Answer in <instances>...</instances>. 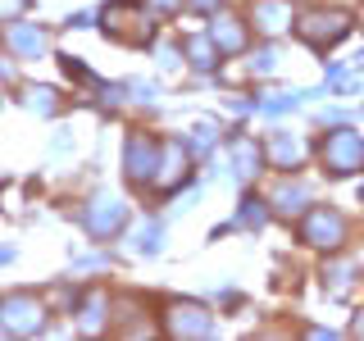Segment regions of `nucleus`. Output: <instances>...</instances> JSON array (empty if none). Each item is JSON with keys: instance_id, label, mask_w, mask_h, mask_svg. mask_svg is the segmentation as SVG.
Masks as SVG:
<instances>
[{"instance_id": "nucleus-1", "label": "nucleus", "mask_w": 364, "mask_h": 341, "mask_svg": "<svg viewBox=\"0 0 364 341\" xmlns=\"http://www.w3.org/2000/svg\"><path fill=\"white\" fill-rule=\"evenodd\" d=\"M318 159H323V168L333 178H350L364 168V136L350 132V128H337L323 136V146H318Z\"/></svg>"}, {"instance_id": "nucleus-2", "label": "nucleus", "mask_w": 364, "mask_h": 341, "mask_svg": "<svg viewBox=\"0 0 364 341\" xmlns=\"http://www.w3.org/2000/svg\"><path fill=\"white\" fill-rule=\"evenodd\" d=\"M46 328V305L37 296H5V305H0V332L5 337H37Z\"/></svg>"}, {"instance_id": "nucleus-3", "label": "nucleus", "mask_w": 364, "mask_h": 341, "mask_svg": "<svg viewBox=\"0 0 364 341\" xmlns=\"http://www.w3.org/2000/svg\"><path fill=\"white\" fill-rule=\"evenodd\" d=\"M346 32H350V18L341 14V9H305V14L296 18V37L310 41L314 50H328V45H337Z\"/></svg>"}, {"instance_id": "nucleus-4", "label": "nucleus", "mask_w": 364, "mask_h": 341, "mask_svg": "<svg viewBox=\"0 0 364 341\" xmlns=\"http://www.w3.org/2000/svg\"><path fill=\"white\" fill-rule=\"evenodd\" d=\"M159 159H164V146L146 132H132L128 146H123V168H128V182L132 187H155V173H159Z\"/></svg>"}, {"instance_id": "nucleus-5", "label": "nucleus", "mask_w": 364, "mask_h": 341, "mask_svg": "<svg viewBox=\"0 0 364 341\" xmlns=\"http://www.w3.org/2000/svg\"><path fill=\"white\" fill-rule=\"evenodd\" d=\"M164 332L168 337H214V314L196 301H168L164 305Z\"/></svg>"}, {"instance_id": "nucleus-6", "label": "nucleus", "mask_w": 364, "mask_h": 341, "mask_svg": "<svg viewBox=\"0 0 364 341\" xmlns=\"http://www.w3.org/2000/svg\"><path fill=\"white\" fill-rule=\"evenodd\" d=\"M301 242L318 246V250H337L346 242V219H341L337 210H328V205H314V210L305 214V223H301Z\"/></svg>"}, {"instance_id": "nucleus-7", "label": "nucleus", "mask_w": 364, "mask_h": 341, "mask_svg": "<svg viewBox=\"0 0 364 341\" xmlns=\"http://www.w3.org/2000/svg\"><path fill=\"white\" fill-rule=\"evenodd\" d=\"M105 32L114 41H128V45H146L151 41V18L136 9V0H123L105 14Z\"/></svg>"}, {"instance_id": "nucleus-8", "label": "nucleus", "mask_w": 364, "mask_h": 341, "mask_svg": "<svg viewBox=\"0 0 364 341\" xmlns=\"http://www.w3.org/2000/svg\"><path fill=\"white\" fill-rule=\"evenodd\" d=\"M123 219H128V205L114 200V196H96V200L82 210V223H87L91 237H114V232L123 227Z\"/></svg>"}, {"instance_id": "nucleus-9", "label": "nucleus", "mask_w": 364, "mask_h": 341, "mask_svg": "<svg viewBox=\"0 0 364 341\" xmlns=\"http://www.w3.org/2000/svg\"><path fill=\"white\" fill-rule=\"evenodd\" d=\"M250 23H255L264 37H278L282 28H291V0H255Z\"/></svg>"}, {"instance_id": "nucleus-10", "label": "nucleus", "mask_w": 364, "mask_h": 341, "mask_svg": "<svg viewBox=\"0 0 364 341\" xmlns=\"http://www.w3.org/2000/svg\"><path fill=\"white\" fill-rule=\"evenodd\" d=\"M182 173H187V151H182V141H164V159H159V173H155V187L159 191H173Z\"/></svg>"}, {"instance_id": "nucleus-11", "label": "nucleus", "mask_w": 364, "mask_h": 341, "mask_svg": "<svg viewBox=\"0 0 364 341\" xmlns=\"http://www.w3.org/2000/svg\"><path fill=\"white\" fill-rule=\"evenodd\" d=\"M210 37L214 45H219L223 55H237V50H246V28L237 23L232 14H214V28H210Z\"/></svg>"}, {"instance_id": "nucleus-12", "label": "nucleus", "mask_w": 364, "mask_h": 341, "mask_svg": "<svg viewBox=\"0 0 364 341\" xmlns=\"http://www.w3.org/2000/svg\"><path fill=\"white\" fill-rule=\"evenodd\" d=\"M269 155H273V164H278V168H296L305 159V141H301V136H291V132H273Z\"/></svg>"}, {"instance_id": "nucleus-13", "label": "nucleus", "mask_w": 364, "mask_h": 341, "mask_svg": "<svg viewBox=\"0 0 364 341\" xmlns=\"http://www.w3.org/2000/svg\"><path fill=\"white\" fill-rule=\"evenodd\" d=\"M9 50H18V55H32V60H37V55L46 50V32L41 28H28V23H9Z\"/></svg>"}, {"instance_id": "nucleus-14", "label": "nucleus", "mask_w": 364, "mask_h": 341, "mask_svg": "<svg viewBox=\"0 0 364 341\" xmlns=\"http://www.w3.org/2000/svg\"><path fill=\"white\" fill-rule=\"evenodd\" d=\"M232 173L242 182L259 173V146L250 141V136H232Z\"/></svg>"}, {"instance_id": "nucleus-15", "label": "nucleus", "mask_w": 364, "mask_h": 341, "mask_svg": "<svg viewBox=\"0 0 364 341\" xmlns=\"http://www.w3.org/2000/svg\"><path fill=\"white\" fill-rule=\"evenodd\" d=\"M305 200H310V187H305V182H282L278 196H273V210L291 219V214H301V210H305Z\"/></svg>"}, {"instance_id": "nucleus-16", "label": "nucleus", "mask_w": 364, "mask_h": 341, "mask_svg": "<svg viewBox=\"0 0 364 341\" xmlns=\"http://www.w3.org/2000/svg\"><path fill=\"white\" fill-rule=\"evenodd\" d=\"M105 305H109L105 296L91 291V296H87V305H82V318H77V328H82V332H100V328H105V318H109V314H105Z\"/></svg>"}, {"instance_id": "nucleus-17", "label": "nucleus", "mask_w": 364, "mask_h": 341, "mask_svg": "<svg viewBox=\"0 0 364 341\" xmlns=\"http://www.w3.org/2000/svg\"><path fill=\"white\" fill-rule=\"evenodd\" d=\"M187 60L196 64V68H214V60H219L214 37H187Z\"/></svg>"}, {"instance_id": "nucleus-18", "label": "nucleus", "mask_w": 364, "mask_h": 341, "mask_svg": "<svg viewBox=\"0 0 364 341\" xmlns=\"http://www.w3.org/2000/svg\"><path fill=\"white\" fill-rule=\"evenodd\" d=\"M269 219V210H264V200H255V196H246L242 200V214H237V227H264Z\"/></svg>"}, {"instance_id": "nucleus-19", "label": "nucleus", "mask_w": 364, "mask_h": 341, "mask_svg": "<svg viewBox=\"0 0 364 341\" xmlns=\"http://www.w3.org/2000/svg\"><path fill=\"white\" fill-rule=\"evenodd\" d=\"M296 105H301V91H269V100H259L264 114H287Z\"/></svg>"}, {"instance_id": "nucleus-20", "label": "nucleus", "mask_w": 364, "mask_h": 341, "mask_svg": "<svg viewBox=\"0 0 364 341\" xmlns=\"http://www.w3.org/2000/svg\"><path fill=\"white\" fill-rule=\"evenodd\" d=\"M350 278H355V269L350 264H333V269H323V287H333V296H341L350 287Z\"/></svg>"}, {"instance_id": "nucleus-21", "label": "nucleus", "mask_w": 364, "mask_h": 341, "mask_svg": "<svg viewBox=\"0 0 364 341\" xmlns=\"http://www.w3.org/2000/svg\"><path fill=\"white\" fill-rule=\"evenodd\" d=\"M132 250H141V255H155V250H159V223H141V227H136Z\"/></svg>"}, {"instance_id": "nucleus-22", "label": "nucleus", "mask_w": 364, "mask_h": 341, "mask_svg": "<svg viewBox=\"0 0 364 341\" xmlns=\"http://www.w3.org/2000/svg\"><path fill=\"white\" fill-rule=\"evenodd\" d=\"M273 68H278V50H273V45H259L255 60H250V73H255V77H269Z\"/></svg>"}, {"instance_id": "nucleus-23", "label": "nucleus", "mask_w": 364, "mask_h": 341, "mask_svg": "<svg viewBox=\"0 0 364 341\" xmlns=\"http://www.w3.org/2000/svg\"><path fill=\"white\" fill-rule=\"evenodd\" d=\"M28 105L37 109V114H55V105H60V100H55L50 87H32V91H28Z\"/></svg>"}, {"instance_id": "nucleus-24", "label": "nucleus", "mask_w": 364, "mask_h": 341, "mask_svg": "<svg viewBox=\"0 0 364 341\" xmlns=\"http://www.w3.org/2000/svg\"><path fill=\"white\" fill-rule=\"evenodd\" d=\"M132 91H136V100H141V105H151V100H155V87H146V82H136Z\"/></svg>"}, {"instance_id": "nucleus-25", "label": "nucleus", "mask_w": 364, "mask_h": 341, "mask_svg": "<svg viewBox=\"0 0 364 341\" xmlns=\"http://www.w3.org/2000/svg\"><path fill=\"white\" fill-rule=\"evenodd\" d=\"M187 5H191V9H200V14H210V9H214V0H187Z\"/></svg>"}, {"instance_id": "nucleus-26", "label": "nucleus", "mask_w": 364, "mask_h": 341, "mask_svg": "<svg viewBox=\"0 0 364 341\" xmlns=\"http://www.w3.org/2000/svg\"><path fill=\"white\" fill-rule=\"evenodd\" d=\"M350 332H355V337H364V318H355V328H350Z\"/></svg>"}, {"instance_id": "nucleus-27", "label": "nucleus", "mask_w": 364, "mask_h": 341, "mask_svg": "<svg viewBox=\"0 0 364 341\" xmlns=\"http://www.w3.org/2000/svg\"><path fill=\"white\" fill-rule=\"evenodd\" d=\"M155 5H159V9H173V5H178V0H155Z\"/></svg>"}, {"instance_id": "nucleus-28", "label": "nucleus", "mask_w": 364, "mask_h": 341, "mask_svg": "<svg viewBox=\"0 0 364 341\" xmlns=\"http://www.w3.org/2000/svg\"><path fill=\"white\" fill-rule=\"evenodd\" d=\"M360 18H364V5H360Z\"/></svg>"}]
</instances>
